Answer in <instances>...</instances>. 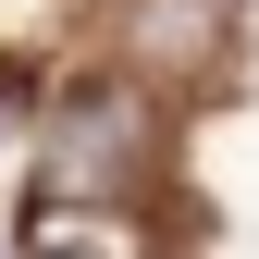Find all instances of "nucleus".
Here are the masks:
<instances>
[{
	"mask_svg": "<svg viewBox=\"0 0 259 259\" xmlns=\"http://www.w3.org/2000/svg\"><path fill=\"white\" fill-rule=\"evenodd\" d=\"M148 160H160V111L136 87H74L50 148H37V198L50 210H111V198L148 185Z\"/></svg>",
	"mask_w": 259,
	"mask_h": 259,
	"instance_id": "f257e3e1",
	"label": "nucleus"
},
{
	"mask_svg": "<svg viewBox=\"0 0 259 259\" xmlns=\"http://www.w3.org/2000/svg\"><path fill=\"white\" fill-rule=\"evenodd\" d=\"M222 50V0H136V62L185 74V62Z\"/></svg>",
	"mask_w": 259,
	"mask_h": 259,
	"instance_id": "f03ea898",
	"label": "nucleus"
},
{
	"mask_svg": "<svg viewBox=\"0 0 259 259\" xmlns=\"http://www.w3.org/2000/svg\"><path fill=\"white\" fill-rule=\"evenodd\" d=\"M25 259H148V247L123 235V222H99V210H50V222H37V247H25Z\"/></svg>",
	"mask_w": 259,
	"mask_h": 259,
	"instance_id": "7ed1b4c3",
	"label": "nucleus"
}]
</instances>
